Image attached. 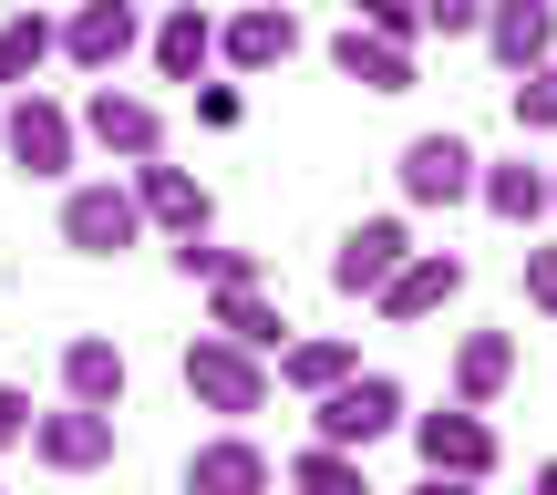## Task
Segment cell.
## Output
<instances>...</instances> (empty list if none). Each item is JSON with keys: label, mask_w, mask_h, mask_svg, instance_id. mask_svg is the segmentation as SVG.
Masks as SVG:
<instances>
[{"label": "cell", "mask_w": 557, "mask_h": 495, "mask_svg": "<svg viewBox=\"0 0 557 495\" xmlns=\"http://www.w3.org/2000/svg\"><path fill=\"white\" fill-rule=\"evenodd\" d=\"M124 186H135V207H145V227H165V238H197L218 207H207V186L186 176V165H165V156H135L124 165Z\"/></svg>", "instance_id": "9"}, {"label": "cell", "mask_w": 557, "mask_h": 495, "mask_svg": "<svg viewBox=\"0 0 557 495\" xmlns=\"http://www.w3.org/2000/svg\"><path fill=\"white\" fill-rule=\"evenodd\" d=\"M73 124H83V145H103L114 165H135V156H165V114H156L145 94H114V83H103V94L83 103Z\"/></svg>", "instance_id": "10"}, {"label": "cell", "mask_w": 557, "mask_h": 495, "mask_svg": "<svg viewBox=\"0 0 557 495\" xmlns=\"http://www.w3.org/2000/svg\"><path fill=\"white\" fill-rule=\"evenodd\" d=\"M537 495H557V455H547V465H537Z\"/></svg>", "instance_id": "32"}, {"label": "cell", "mask_w": 557, "mask_h": 495, "mask_svg": "<svg viewBox=\"0 0 557 495\" xmlns=\"http://www.w3.org/2000/svg\"><path fill=\"white\" fill-rule=\"evenodd\" d=\"M485 52L506 62V73H537V62L557 52V0H485Z\"/></svg>", "instance_id": "15"}, {"label": "cell", "mask_w": 557, "mask_h": 495, "mask_svg": "<svg viewBox=\"0 0 557 495\" xmlns=\"http://www.w3.org/2000/svg\"><path fill=\"white\" fill-rule=\"evenodd\" d=\"M145 238V207H135V186H73L62 197V248H83V258H124Z\"/></svg>", "instance_id": "5"}, {"label": "cell", "mask_w": 557, "mask_h": 495, "mask_svg": "<svg viewBox=\"0 0 557 495\" xmlns=\"http://www.w3.org/2000/svg\"><path fill=\"white\" fill-rule=\"evenodd\" d=\"M299 495H372V475H361V455H341V444H310V455L289 465Z\"/></svg>", "instance_id": "25"}, {"label": "cell", "mask_w": 557, "mask_h": 495, "mask_svg": "<svg viewBox=\"0 0 557 495\" xmlns=\"http://www.w3.org/2000/svg\"><path fill=\"white\" fill-rule=\"evenodd\" d=\"M527 299L557 320V248H537V238H527Z\"/></svg>", "instance_id": "29"}, {"label": "cell", "mask_w": 557, "mask_h": 495, "mask_svg": "<svg viewBox=\"0 0 557 495\" xmlns=\"http://www.w3.org/2000/svg\"><path fill=\"white\" fill-rule=\"evenodd\" d=\"M165 258H176V279H207V289H227V279H269L259 248H227V238H207V227H197V238H176Z\"/></svg>", "instance_id": "23"}, {"label": "cell", "mask_w": 557, "mask_h": 495, "mask_svg": "<svg viewBox=\"0 0 557 495\" xmlns=\"http://www.w3.org/2000/svg\"><path fill=\"white\" fill-rule=\"evenodd\" d=\"M331 73L341 83H361V94H413V41H382V32H341L331 41Z\"/></svg>", "instance_id": "17"}, {"label": "cell", "mask_w": 557, "mask_h": 495, "mask_svg": "<svg viewBox=\"0 0 557 495\" xmlns=\"http://www.w3.org/2000/svg\"><path fill=\"white\" fill-rule=\"evenodd\" d=\"M32 455L52 465V475H94V465H114V413H94V403L32 413Z\"/></svg>", "instance_id": "8"}, {"label": "cell", "mask_w": 557, "mask_h": 495, "mask_svg": "<svg viewBox=\"0 0 557 495\" xmlns=\"http://www.w3.org/2000/svg\"><path fill=\"white\" fill-rule=\"evenodd\" d=\"M0 145H11V165L32 186H52V176H73V145H83V124L62 114L52 94H21L11 114H0Z\"/></svg>", "instance_id": "3"}, {"label": "cell", "mask_w": 557, "mask_h": 495, "mask_svg": "<svg viewBox=\"0 0 557 495\" xmlns=\"http://www.w3.org/2000/svg\"><path fill=\"white\" fill-rule=\"evenodd\" d=\"M176 372H186V393H197L207 413H227V423L269 413V393H278V382H269V361H259V351H238V341H227V331L186 341V361H176Z\"/></svg>", "instance_id": "2"}, {"label": "cell", "mask_w": 557, "mask_h": 495, "mask_svg": "<svg viewBox=\"0 0 557 495\" xmlns=\"http://www.w3.org/2000/svg\"><path fill=\"white\" fill-rule=\"evenodd\" d=\"M351 21H361V32H382V41H423V11H413V0H351Z\"/></svg>", "instance_id": "27"}, {"label": "cell", "mask_w": 557, "mask_h": 495, "mask_svg": "<svg viewBox=\"0 0 557 495\" xmlns=\"http://www.w3.org/2000/svg\"><path fill=\"white\" fill-rule=\"evenodd\" d=\"M413 495H485V475H423Z\"/></svg>", "instance_id": "31"}, {"label": "cell", "mask_w": 557, "mask_h": 495, "mask_svg": "<svg viewBox=\"0 0 557 495\" xmlns=\"http://www.w3.org/2000/svg\"><path fill=\"white\" fill-rule=\"evenodd\" d=\"M289 52H299V11L289 0H248L238 21H218V62L227 73H278Z\"/></svg>", "instance_id": "11"}, {"label": "cell", "mask_w": 557, "mask_h": 495, "mask_svg": "<svg viewBox=\"0 0 557 495\" xmlns=\"http://www.w3.org/2000/svg\"><path fill=\"white\" fill-rule=\"evenodd\" d=\"M11 444H32V393L0 382V455H11Z\"/></svg>", "instance_id": "30"}, {"label": "cell", "mask_w": 557, "mask_h": 495, "mask_svg": "<svg viewBox=\"0 0 557 495\" xmlns=\"http://www.w3.org/2000/svg\"><path fill=\"white\" fill-rule=\"evenodd\" d=\"M475 197L496 207L506 227H537V218H547V165H527V156H506V165H475Z\"/></svg>", "instance_id": "21"}, {"label": "cell", "mask_w": 557, "mask_h": 495, "mask_svg": "<svg viewBox=\"0 0 557 495\" xmlns=\"http://www.w3.org/2000/svg\"><path fill=\"white\" fill-rule=\"evenodd\" d=\"M207 331H227L238 351H259V361L289 351V310L269 299V279H227V289L207 299Z\"/></svg>", "instance_id": "13"}, {"label": "cell", "mask_w": 557, "mask_h": 495, "mask_svg": "<svg viewBox=\"0 0 557 495\" xmlns=\"http://www.w3.org/2000/svg\"><path fill=\"white\" fill-rule=\"evenodd\" d=\"M475 165L485 156L465 135H413L393 176H403V197H413V207H465V197H475Z\"/></svg>", "instance_id": "7"}, {"label": "cell", "mask_w": 557, "mask_h": 495, "mask_svg": "<svg viewBox=\"0 0 557 495\" xmlns=\"http://www.w3.org/2000/svg\"><path fill=\"white\" fill-rule=\"evenodd\" d=\"M413 11H423V32L465 41V32H475V21H485V0H413Z\"/></svg>", "instance_id": "28"}, {"label": "cell", "mask_w": 557, "mask_h": 495, "mask_svg": "<svg viewBox=\"0 0 557 495\" xmlns=\"http://www.w3.org/2000/svg\"><path fill=\"white\" fill-rule=\"evenodd\" d=\"M145 41V21H135V0H83L73 21H62V62L73 73H94V83H114L124 73V52Z\"/></svg>", "instance_id": "6"}, {"label": "cell", "mask_w": 557, "mask_h": 495, "mask_svg": "<svg viewBox=\"0 0 557 495\" xmlns=\"http://www.w3.org/2000/svg\"><path fill=\"white\" fill-rule=\"evenodd\" d=\"M403 423V382L393 372H341L331 393H310V444H341V455H372Z\"/></svg>", "instance_id": "1"}, {"label": "cell", "mask_w": 557, "mask_h": 495, "mask_svg": "<svg viewBox=\"0 0 557 495\" xmlns=\"http://www.w3.org/2000/svg\"><path fill=\"white\" fill-rule=\"evenodd\" d=\"M269 485H278V465L248 434H218V444L186 455V495H269Z\"/></svg>", "instance_id": "16"}, {"label": "cell", "mask_w": 557, "mask_h": 495, "mask_svg": "<svg viewBox=\"0 0 557 495\" xmlns=\"http://www.w3.org/2000/svg\"><path fill=\"white\" fill-rule=\"evenodd\" d=\"M517 135H557V52L537 73H517Z\"/></svg>", "instance_id": "26"}, {"label": "cell", "mask_w": 557, "mask_h": 495, "mask_svg": "<svg viewBox=\"0 0 557 495\" xmlns=\"http://www.w3.org/2000/svg\"><path fill=\"white\" fill-rule=\"evenodd\" d=\"M207 62H218V21H207L197 0H176V11L156 21V73H165V83H197Z\"/></svg>", "instance_id": "20"}, {"label": "cell", "mask_w": 557, "mask_h": 495, "mask_svg": "<svg viewBox=\"0 0 557 495\" xmlns=\"http://www.w3.org/2000/svg\"><path fill=\"white\" fill-rule=\"evenodd\" d=\"M455 289H465V258H455V248H413V258L372 289V310H382V320H434Z\"/></svg>", "instance_id": "14"}, {"label": "cell", "mask_w": 557, "mask_h": 495, "mask_svg": "<svg viewBox=\"0 0 557 495\" xmlns=\"http://www.w3.org/2000/svg\"><path fill=\"white\" fill-rule=\"evenodd\" d=\"M52 52H62V21H41V11H11V21H0V83H11V94H32V73Z\"/></svg>", "instance_id": "22"}, {"label": "cell", "mask_w": 557, "mask_h": 495, "mask_svg": "<svg viewBox=\"0 0 557 495\" xmlns=\"http://www.w3.org/2000/svg\"><path fill=\"white\" fill-rule=\"evenodd\" d=\"M341 372H361V351H351V341H289L269 382H289V393H331Z\"/></svg>", "instance_id": "24"}, {"label": "cell", "mask_w": 557, "mask_h": 495, "mask_svg": "<svg viewBox=\"0 0 557 495\" xmlns=\"http://www.w3.org/2000/svg\"><path fill=\"white\" fill-rule=\"evenodd\" d=\"M403 258H413V227H403V218H361L351 238L331 248V289H341V299H372Z\"/></svg>", "instance_id": "12"}, {"label": "cell", "mask_w": 557, "mask_h": 495, "mask_svg": "<svg viewBox=\"0 0 557 495\" xmlns=\"http://www.w3.org/2000/svg\"><path fill=\"white\" fill-rule=\"evenodd\" d=\"M124 351L103 331H83V341H62V403H94V413H124Z\"/></svg>", "instance_id": "18"}, {"label": "cell", "mask_w": 557, "mask_h": 495, "mask_svg": "<svg viewBox=\"0 0 557 495\" xmlns=\"http://www.w3.org/2000/svg\"><path fill=\"white\" fill-rule=\"evenodd\" d=\"M413 423V455L423 475H496V423L475 403H444V413H403Z\"/></svg>", "instance_id": "4"}, {"label": "cell", "mask_w": 557, "mask_h": 495, "mask_svg": "<svg viewBox=\"0 0 557 495\" xmlns=\"http://www.w3.org/2000/svg\"><path fill=\"white\" fill-rule=\"evenodd\" d=\"M547 207H557V176H547Z\"/></svg>", "instance_id": "33"}, {"label": "cell", "mask_w": 557, "mask_h": 495, "mask_svg": "<svg viewBox=\"0 0 557 495\" xmlns=\"http://www.w3.org/2000/svg\"><path fill=\"white\" fill-rule=\"evenodd\" d=\"M506 382H517V341H506V331H465V341H455V403L496 413Z\"/></svg>", "instance_id": "19"}]
</instances>
